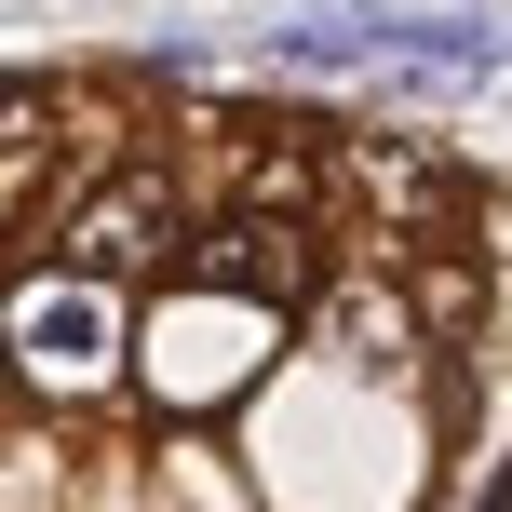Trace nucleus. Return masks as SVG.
<instances>
[{
	"instance_id": "2",
	"label": "nucleus",
	"mask_w": 512,
	"mask_h": 512,
	"mask_svg": "<svg viewBox=\"0 0 512 512\" xmlns=\"http://www.w3.org/2000/svg\"><path fill=\"white\" fill-rule=\"evenodd\" d=\"M68 256H81V270H149V256H189V243H176V203H162L149 176H122L95 216H81V243H68Z\"/></svg>"
},
{
	"instance_id": "1",
	"label": "nucleus",
	"mask_w": 512,
	"mask_h": 512,
	"mask_svg": "<svg viewBox=\"0 0 512 512\" xmlns=\"http://www.w3.org/2000/svg\"><path fill=\"white\" fill-rule=\"evenodd\" d=\"M176 283H203V297H256V310H297V297H310V230H297V216H216V230H189Z\"/></svg>"
}]
</instances>
